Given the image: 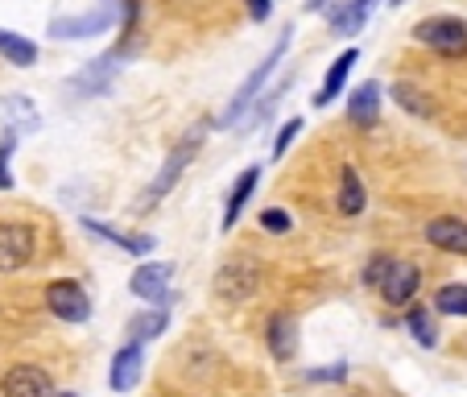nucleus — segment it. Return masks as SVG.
I'll return each mask as SVG.
<instances>
[{"label":"nucleus","mask_w":467,"mask_h":397,"mask_svg":"<svg viewBox=\"0 0 467 397\" xmlns=\"http://www.w3.org/2000/svg\"><path fill=\"white\" fill-rule=\"evenodd\" d=\"M377 112H380V88L368 79L352 91V99H348V120L360 124V129H368V124L377 120Z\"/></svg>","instance_id":"obj_15"},{"label":"nucleus","mask_w":467,"mask_h":397,"mask_svg":"<svg viewBox=\"0 0 467 397\" xmlns=\"http://www.w3.org/2000/svg\"><path fill=\"white\" fill-rule=\"evenodd\" d=\"M356 58H360V54H356V50H344L336 62H331V71H327L323 88H318V96H315V104H318V108H327V104H331V99L339 96V91H344V83H348V75H352Z\"/></svg>","instance_id":"obj_16"},{"label":"nucleus","mask_w":467,"mask_h":397,"mask_svg":"<svg viewBox=\"0 0 467 397\" xmlns=\"http://www.w3.org/2000/svg\"><path fill=\"white\" fill-rule=\"evenodd\" d=\"M116 21H120V0H99L96 9L79 13V17H54L50 34L58 37V42H67V37H99V34H108Z\"/></svg>","instance_id":"obj_3"},{"label":"nucleus","mask_w":467,"mask_h":397,"mask_svg":"<svg viewBox=\"0 0 467 397\" xmlns=\"http://www.w3.org/2000/svg\"><path fill=\"white\" fill-rule=\"evenodd\" d=\"M389 265H393V256H389V253L368 256V265H364V286L380 290V282H385V274H389Z\"/></svg>","instance_id":"obj_27"},{"label":"nucleus","mask_w":467,"mask_h":397,"mask_svg":"<svg viewBox=\"0 0 467 397\" xmlns=\"http://www.w3.org/2000/svg\"><path fill=\"white\" fill-rule=\"evenodd\" d=\"M393 5H401V0H393Z\"/></svg>","instance_id":"obj_35"},{"label":"nucleus","mask_w":467,"mask_h":397,"mask_svg":"<svg viewBox=\"0 0 467 397\" xmlns=\"http://www.w3.org/2000/svg\"><path fill=\"white\" fill-rule=\"evenodd\" d=\"M54 397H79V393H54Z\"/></svg>","instance_id":"obj_34"},{"label":"nucleus","mask_w":467,"mask_h":397,"mask_svg":"<svg viewBox=\"0 0 467 397\" xmlns=\"http://www.w3.org/2000/svg\"><path fill=\"white\" fill-rule=\"evenodd\" d=\"M170 277H174V265H170V261H145V265H137V269H132L129 290L137 294V298L161 307V302H166V290H170Z\"/></svg>","instance_id":"obj_9"},{"label":"nucleus","mask_w":467,"mask_h":397,"mask_svg":"<svg viewBox=\"0 0 467 397\" xmlns=\"http://www.w3.org/2000/svg\"><path fill=\"white\" fill-rule=\"evenodd\" d=\"M290 34H294V29H282V34H277V42H274V50H269V58H265L261 67H256V71L248 75V79L236 88V96H232L228 112L220 116V124H236L240 116H248V108L256 104V96H261V88H265V83H269V75L277 71V62H282V58H285V50H290Z\"/></svg>","instance_id":"obj_1"},{"label":"nucleus","mask_w":467,"mask_h":397,"mask_svg":"<svg viewBox=\"0 0 467 397\" xmlns=\"http://www.w3.org/2000/svg\"><path fill=\"white\" fill-rule=\"evenodd\" d=\"M418 286H422L418 265L414 261H397V256H393L385 282H380V298H385L389 307H410V302H414V294H418Z\"/></svg>","instance_id":"obj_10"},{"label":"nucleus","mask_w":467,"mask_h":397,"mask_svg":"<svg viewBox=\"0 0 467 397\" xmlns=\"http://www.w3.org/2000/svg\"><path fill=\"white\" fill-rule=\"evenodd\" d=\"M83 228L96 232V236H104V240H112V245H120L124 253H132V256H145V253L153 248L150 236H120L116 228H104V224H96V220H83Z\"/></svg>","instance_id":"obj_21"},{"label":"nucleus","mask_w":467,"mask_h":397,"mask_svg":"<svg viewBox=\"0 0 467 397\" xmlns=\"http://www.w3.org/2000/svg\"><path fill=\"white\" fill-rule=\"evenodd\" d=\"M256 183H261V170H256V166H248L244 174L236 178V186H232V194H228V212H223V228H232V224H236V215L244 212V204L253 199Z\"/></svg>","instance_id":"obj_20"},{"label":"nucleus","mask_w":467,"mask_h":397,"mask_svg":"<svg viewBox=\"0 0 467 397\" xmlns=\"http://www.w3.org/2000/svg\"><path fill=\"white\" fill-rule=\"evenodd\" d=\"M426 240L442 253H455V256H467V220L459 215H434L426 224Z\"/></svg>","instance_id":"obj_12"},{"label":"nucleus","mask_w":467,"mask_h":397,"mask_svg":"<svg viewBox=\"0 0 467 397\" xmlns=\"http://www.w3.org/2000/svg\"><path fill=\"white\" fill-rule=\"evenodd\" d=\"M348 369L344 364H336V369H318V372H306V381H344Z\"/></svg>","instance_id":"obj_32"},{"label":"nucleus","mask_w":467,"mask_h":397,"mask_svg":"<svg viewBox=\"0 0 467 397\" xmlns=\"http://www.w3.org/2000/svg\"><path fill=\"white\" fill-rule=\"evenodd\" d=\"M141 364H145L141 344L120 348V352H116V360H112V372H108V385H112L116 393H129V389H137V381H141Z\"/></svg>","instance_id":"obj_13"},{"label":"nucleus","mask_w":467,"mask_h":397,"mask_svg":"<svg viewBox=\"0 0 467 397\" xmlns=\"http://www.w3.org/2000/svg\"><path fill=\"white\" fill-rule=\"evenodd\" d=\"M282 91H285V83H282V88H274V91H269V96H256V99H261V108H256V116H253V120H265V116L274 112V108H277V99H282Z\"/></svg>","instance_id":"obj_31"},{"label":"nucleus","mask_w":467,"mask_h":397,"mask_svg":"<svg viewBox=\"0 0 467 397\" xmlns=\"http://www.w3.org/2000/svg\"><path fill=\"white\" fill-rule=\"evenodd\" d=\"M112 79H116V58H96V62H88V71H79L67 88L79 91V96H99V91L112 88Z\"/></svg>","instance_id":"obj_14"},{"label":"nucleus","mask_w":467,"mask_h":397,"mask_svg":"<svg viewBox=\"0 0 467 397\" xmlns=\"http://www.w3.org/2000/svg\"><path fill=\"white\" fill-rule=\"evenodd\" d=\"M0 58L9 62V67H34L37 62V46L29 42L26 34H13V29H0Z\"/></svg>","instance_id":"obj_17"},{"label":"nucleus","mask_w":467,"mask_h":397,"mask_svg":"<svg viewBox=\"0 0 467 397\" xmlns=\"http://www.w3.org/2000/svg\"><path fill=\"white\" fill-rule=\"evenodd\" d=\"M261 228H269L274 236H285V232L294 228V220L282 212V207H265V212H261Z\"/></svg>","instance_id":"obj_28"},{"label":"nucleus","mask_w":467,"mask_h":397,"mask_svg":"<svg viewBox=\"0 0 467 397\" xmlns=\"http://www.w3.org/2000/svg\"><path fill=\"white\" fill-rule=\"evenodd\" d=\"M434 307H439L442 315H467V286H442Z\"/></svg>","instance_id":"obj_25"},{"label":"nucleus","mask_w":467,"mask_h":397,"mask_svg":"<svg viewBox=\"0 0 467 397\" xmlns=\"http://www.w3.org/2000/svg\"><path fill=\"white\" fill-rule=\"evenodd\" d=\"M406 327L414 331V340L422 348H434L439 344V331H434V319H431V310H422V307H410V315H406Z\"/></svg>","instance_id":"obj_24"},{"label":"nucleus","mask_w":467,"mask_h":397,"mask_svg":"<svg viewBox=\"0 0 467 397\" xmlns=\"http://www.w3.org/2000/svg\"><path fill=\"white\" fill-rule=\"evenodd\" d=\"M199 141H203V129H191L182 137V141L174 145V153L166 158V166L158 170V178L150 183V191H145V207H153V204H161L170 191H174V183L182 178V170L194 162V150H199Z\"/></svg>","instance_id":"obj_5"},{"label":"nucleus","mask_w":467,"mask_h":397,"mask_svg":"<svg viewBox=\"0 0 467 397\" xmlns=\"http://www.w3.org/2000/svg\"><path fill=\"white\" fill-rule=\"evenodd\" d=\"M298 132H302V120H298V116L282 124V132H277V141H274V158H282V153L290 150V145H294V137H298Z\"/></svg>","instance_id":"obj_30"},{"label":"nucleus","mask_w":467,"mask_h":397,"mask_svg":"<svg viewBox=\"0 0 467 397\" xmlns=\"http://www.w3.org/2000/svg\"><path fill=\"white\" fill-rule=\"evenodd\" d=\"M46 307H50V315L62 319V323H88L91 319L88 290H83L79 282H71V277H58V282L46 286Z\"/></svg>","instance_id":"obj_6"},{"label":"nucleus","mask_w":467,"mask_h":397,"mask_svg":"<svg viewBox=\"0 0 467 397\" xmlns=\"http://www.w3.org/2000/svg\"><path fill=\"white\" fill-rule=\"evenodd\" d=\"M0 116H5V129H13L21 137V132L37 129V112L34 104H29L26 96H9V99H0Z\"/></svg>","instance_id":"obj_19"},{"label":"nucleus","mask_w":467,"mask_h":397,"mask_svg":"<svg viewBox=\"0 0 467 397\" xmlns=\"http://www.w3.org/2000/svg\"><path fill=\"white\" fill-rule=\"evenodd\" d=\"M215 298L220 302H248L261 290V265L248 261V256H232V261L220 265V274L212 282Z\"/></svg>","instance_id":"obj_2"},{"label":"nucleus","mask_w":467,"mask_h":397,"mask_svg":"<svg viewBox=\"0 0 467 397\" xmlns=\"http://www.w3.org/2000/svg\"><path fill=\"white\" fill-rule=\"evenodd\" d=\"M0 397H54L50 372L37 369V364H13L0 377Z\"/></svg>","instance_id":"obj_8"},{"label":"nucleus","mask_w":467,"mask_h":397,"mask_svg":"<svg viewBox=\"0 0 467 397\" xmlns=\"http://www.w3.org/2000/svg\"><path fill=\"white\" fill-rule=\"evenodd\" d=\"M339 212L344 215H360L364 212V204H368V194H364V183H360V174H356V166H344L339 170Z\"/></svg>","instance_id":"obj_18"},{"label":"nucleus","mask_w":467,"mask_h":397,"mask_svg":"<svg viewBox=\"0 0 467 397\" xmlns=\"http://www.w3.org/2000/svg\"><path fill=\"white\" fill-rule=\"evenodd\" d=\"M393 96H397V104H406L410 108V112H418V116H426V112H431V108H426L422 104V91H414V88H410V83H397V91H393Z\"/></svg>","instance_id":"obj_29"},{"label":"nucleus","mask_w":467,"mask_h":397,"mask_svg":"<svg viewBox=\"0 0 467 397\" xmlns=\"http://www.w3.org/2000/svg\"><path fill=\"white\" fill-rule=\"evenodd\" d=\"M34 228L29 224H0V274H17L34 261Z\"/></svg>","instance_id":"obj_7"},{"label":"nucleus","mask_w":467,"mask_h":397,"mask_svg":"<svg viewBox=\"0 0 467 397\" xmlns=\"http://www.w3.org/2000/svg\"><path fill=\"white\" fill-rule=\"evenodd\" d=\"M372 5H377V0H356V5L344 13V17H336V21H331V29H336L339 37H356V34H360V29H364V21L372 17Z\"/></svg>","instance_id":"obj_23"},{"label":"nucleus","mask_w":467,"mask_h":397,"mask_svg":"<svg viewBox=\"0 0 467 397\" xmlns=\"http://www.w3.org/2000/svg\"><path fill=\"white\" fill-rule=\"evenodd\" d=\"M13 150H17V132L5 129V141H0V191H13V170H9Z\"/></svg>","instance_id":"obj_26"},{"label":"nucleus","mask_w":467,"mask_h":397,"mask_svg":"<svg viewBox=\"0 0 467 397\" xmlns=\"http://www.w3.org/2000/svg\"><path fill=\"white\" fill-rule=\"evenodd\" d=\"M414 37L422 46H431L434 54H447V58H463L467 54V21H459V17H426V21H418Z\"/></svg>","instance_id":"obj_4"},{"label":"nucleus","mask_w":467,"mask_h":397,"mask_svg":"<svg viewBox=\"0 0 467 397\" xmlns=\"http://www.w3.org/2000/svg\"><path fill=\"white\" fill-rule=\"evenodd\" d=\"M166 327H170V315H166V310H145V315H137V319H132V327H129V331H132V344H145V340H158L161 336V331H166Z\"/></svg>","instance_id":"obj_22"},{"label":"nucleus","mask_w":467,"mask_h":397,"mask_svg":"<svg viewBox=\"0 0 467 397\" xmlns=\"http://www.w3.org/2000/svg\"><path fill=\"white\" fill-rule=\"evenodd\" d=\"M265 344H269L274 360L290 364L294 352H298V319H294L290 310H274L269 323H265Z\"/></svg>","instance_id":"obj_11"},{"label":"nucleus","mask_w":467,"mask_h":397,"mask_svg":"<svg viewBox=\"0 0 467 397\" xmlns=\"http://www.w3.org/2000/svg\"><path fill=\"white\" fill-rule=\"evenodd\" d=\"M269 13H274V0H248V17L253 21H265Z\"/></svg>","instance_id":"obj_33"}]
</instances>
